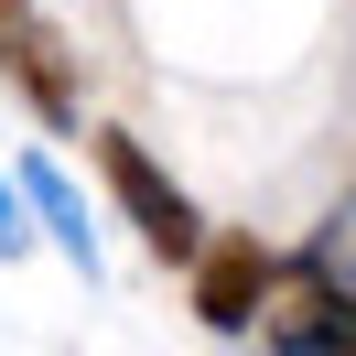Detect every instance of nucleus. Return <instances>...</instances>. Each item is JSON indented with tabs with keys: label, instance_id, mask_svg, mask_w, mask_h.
Returning <instances> with one entry per match:
<instances>
[{
	"label": "nucleus",
	"instance_id": "nucleus-2",
	"mask_svg": "<svg viewBox=\"0 0 356 356\" xmlns=\"http://www.w3.org/2000/svg\"><path fill=\"white\" fill-rule=\"evenodd\" d=\"M259 346L270 356H356V291L324 281V259H302L259 313Z\"/></svg>",
	"mask_w": 356,
	"mask_h": 356
},
{
	"label": "nucleus",
	"instance_id": "nucleus-3",
	"mask_svg": "<svg viewBox=\"0 0 356 356\" xmlns=\"http://www.w3.org/2000/svg\"><path fill=\"white\" fill-rule=\"evenodd\" d=\"M281 281H291V270L270 259L259 238H205V259H195V313H205L216 334H248Z\"/></svg>",
	"mask_w": 356,
	"mask_h": 356
},
{
	"label": "nucleus",
	"instance_id": "nucleus-4",
	"mask_svg": "<svg viewBox=\"0 0 356 356\" xmlns=\"http://www.w3.org/2000/svg\"><path fill=\"white\" fill-rule=\"evenodd\" d=\"M0 76H11V87H22L33 108L54 119V130L76 119V44L44 22V11H33V0L11 11V22H0Z\"/></svg>",
	"mask_w": 356,
	"mask_h": 356
},
{
	"label": "nucleus",
	"instance_id": "nucleus-1",
	"mask_svg": "<svg viewBox=\"0 0 356 356\" xmlns=\"http://www.w3.org/2000/svg\"><path fill=\"white\" fill-rule=\"evenodd\" d=\"M97 173H108L119 216L140 227V248H152V259H184V270L205 259V216H195V195H184V184L162 173V162L140 152L130 130H97Z\"/></svg>",
	"mask_w": 356,
	"mask_h": 356
},
{
	"label": "nucleus",
	"instance_id": "nucleus-6",
	"mask_svg": "<svg viewBox=\"0 0 356 356\" xmlns=\"http://www.w3.org/2000/svg\"><path fill=\"white\" fill-rule=\"evenodd\" d=\"M0 248H22V195L0 184Z\"/></svg>",
	"mask_w": 356,
	"mask_h": 356
},
{
	"label": "nucleus",
	"instance_id": "nucleus-5",
	"mask_svg": "<svg viewBox=\"0 0 356 356\" xmlns=\"http://www.w3.org/2000/svg\"><path fill=\"white\" fill-rule=\"evenodd\" d=\"M22 195L44 205V227H54V238L76 248V259H97V238H87V205H76V184L54 173V162H22Z\"/></svg>",
	"mask_w": 356,
	"mask_h": 356
}]
</instances>
